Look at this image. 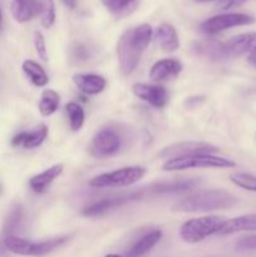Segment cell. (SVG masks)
Here are the masks:
<instances>
[{"instance_id":"obj_1","label":"cell","mask_w":256,"mask_h":257,"mask_svg":"<svg viewBox=\"0 0 256 257\" xmlns=\"http://www.w3.org/2000/svg\"><path fill=\"white\" fill-rule=\"evenodd\" d=\"M152 38L153 29L150 24H141L122 33L117 43V57L123 75L135 72Z\"/></svg>"},{"instance_id":"obj_2","label":"cell","mask_w":256,"mask_h":257,"mask_svg":"<svg viewBox=\"0 0 256 257\" xmlns=\"http://www.w3.org/2000/svg\"><path fill=\"white\" fill-rule=\"evenodd\" d=\"M237 203V198L225 190H201L190 193L172 206L173 212L195 213L228 210Z\"/></svg>"},{"instance_id":"obj_3","label":"cell","mask_w":256,"mask_h":257,"mask_svg":"<svg viewBox=\"0 0 256 257\" xmlns=\"http://www.w3.org/2000/svg\"><path fill=\"white\" fill-rule=\"evenodd\" d=\"M69 241V236H58L42 241H32L17 235L5 236L4 247L14 255L25 257H43L62 247Z\"/></svg>"},{"instance_id":"obj_4","label":"cell","mask_w":256,"mask_h":257,"mask_svg":"<svg viewBox=\"0 0 256 257\" xmlns=\"http://www.w3.org/2000/svg\"><path fill=\"white\" fill-rule=\"evenodd\" d=\"M226 220L227 218L216 215L191 218L180 227V237L187 243L201 242L210 236L218 235Z\"/></svg>"},{"instance_id":"obj_5","label":"cell","mask_w":256,"mask_h":257,"mask_svg":"<svg viewBox=\"0 0 256 257\" xmlns=\"http://www.w3.org/2000/svg\"><path fill=\"white\" fill-rule=\"evenodd\" d=\"M147 173V170L142 166H127L118 168L112 172L100 173L88 181V185L94 188H112L127 187L142 180Z\"/></svg>"},{"instance_id":"obj_6","label":"cell","mask_w":256,"mask_h":257,"mask_svg":"<svg viewBox=\"0 0 256 257\" xmlns=\"http://www.w3.org/2000/svg\"><path fill=\"white\" fill-rule=\"evenodd\" d=\"M236 163L232 160L218 157L215 155H195L186 157L171 158L162 165V170L167 172L185 171L192 168H233Z\"/></svg>"},{"instance_id":"obj_7","label":"cell","mask_w":256,"mask_h":257,"mask_svg":"<svg viewBox=\"0 0 256 257\" xmlns=\"http://www.w3.org/2000/svg\"><path fill=\"white\" fill-rule=\"evenodd\" d=\"M255 23V18L243 13H226L218 14L212 18H208L205 22L201 23L200 30L203 34L215 35L223 30L231 29L236 27H243Z\"/></svg>"},{"instance_id":"obj_8","label":"cell","mask_w":256,"mask_h":257,"mask_svg":"<svg viewBox=\"0 0 256 257\" xmlns=\"http://www.w3.org/2000/svg\"><path fill=\"white\" fill-rule=\"evenodd\" d=\"M122 147V138L112 128H103L98 131L89 146V152L98 160L112 157L117 155Z\"/></svg>"},{"instance_id":"obj_9","label":"cell","mask_w":256,"mask_h":257,"mask_svg":"<svg viewBox=\"0 0 256 257\" xmlns=\"http://www.w3.org/2000/svg\"><path fill=\"white\" fill-rule=\"evenodd\" d=\"M218 148L213 145L206 142H198V141H185V142L173 143L162 148L158 153V157L165 158L166 161L171 158L186 157V156L195 155H213L217 152Z\"/></svg>"},{"instance_id":"obj_10","label":"cell","mask_w":256,"mask_h":257,"mask_svg":"<svg viewBox=\"0 0 256 257\" xmlns=\"http://www.w3.org/2000/svg\"><path fill=\"white\" fill-rule=\"evenodd\" d=\"M132 90L138 99L148 103L155 108H165L168 103V93L162 85L136 83L132 87Z\"/></svg>"},{"instance_id":"obj_11","label":"cell","mask_w":256,"mask_h":257,"mask_svg":"<svg viewBox=\"0 0 256 257\" xmlns=\"http://www.w3.org/2000/svg\"><path fill=\"white\" fill-rule=\"evenodd\" d=\"M228 58L251 54L256 50V32L242 33L223 43Z\"/></svg>"},{"instance_id":"obj_12","label":"cell","mask_w":256,"mask_h":257,"mask_svg":"<svg viewBox=\"0 0 256 257\" xmlns=\"http://www.w3.org/2000/svg\"><path fill=\"white\" fill-rule=\"evenodd\" d=\"M183 69L182 63L175 58H166V59L157 60L151 67L150 79L153 82H166L172 80L181 74Z\"/></svg>"},{"instance_id":"obj_13","label":"cell","mask_w":256,"mask_h":257,"mask_svg":"<svg viewBox=\"0 0 256 257\" xmlns=\"http://www.w3.org/2000/svg\"><path fill=\"white\" fill-rule=\"evenodd\" d=\"M136 198H137L136 195L102 198V200L95 201V202H92L88 206H85L82 210V215L85 216V217H98V216H102L104 213L109 212L110 210H114V208L125 205L130 201L136 200Z\"/></svg>"},{"instance_id":"obj_14","label":"cell","mask_w":256,"mask_h":257,"mask_svg":"<svg viewBox=\"0 0 256 257\" xmlns=\"http://www.w3.org/2000/svg\"><path fill=\"white\" fill-rule=\"evenodd\" d=\"M153 39L162 52L173 53L180 48V38L175 27L162 23L153 30Z\"/></svg>"},{"instance_id":"obj_15","label":"cell","mask_w":256,"mask_h":257,"mask_svg":"<svg viewBox=\"0 0 256 257\" xmlns=\"http://www.w3.org/2000/svg\"><path fill=\"white\" fill-rule=\"evenodd\" d=\"M192 52L197 57L207 60H212V62L228 59L227 54H226L225 45H223L222 42H218V40H197V42L192 44Z\"/></svg>"},{"instance_id":"obj_16","label":"cell","mask_w":256,"mask_h":257,"mask_svg":"<svg viewBox=\"0 0 256 257\" xmlns=\"http://www.w3.org/2000/svg\"><path fill=\"white\" fill-rule=\"evenodd\" d=\"M73 83L82 93L87 95H97L105 89L107 80L104 77L94 73H78L73 75Z\"/></svg>"},{"instance_id":"obj_17","label":"cell","mask_w":256,"mask_h":257,"mask_svg":"<svg viewBox=\"0 0 256 257\" xmlns=\"http://www.w3.org/2000/svg\"><path fill=\"white\" fill-rule=\"evenodd\" d=\"M64 171V165L63 163H57V165L50 166L43 172L33 176L29 180V187L34 193L42 195L49 190L50 185L59 177Z\"/></svg>"},{"instance_id":"obj_18","label":"cell","mask_w":256,"mask_h":257,"mask_svg":"<svg viewBox=\"0 0 256 257\" xmlns=\"http://www.w3.org/2000/svg\"><path fill=\"white\" fill-rule=\"evenodd\" d=\"M48 137V127L39 124L30 132H20L12 140L13 147H23L25 150H34L40 147Z\"/></svg>"},{"instance_id":"obj_19","label":"cell","mask_w":256,"mask_h":257,"mask_svg":"<svg viewBox=\"0 0 256 257\" xmlns=\"http://www.w3.org/2000/svg\"><path fill=\"white\" fill-rule=\"evenodd\" d=\"M250 231H256V213H248V215L226 220L218 235L226 236L237 232H250Z\"/></svg>"},{"instance_id":"obj_20","label":"cell","mask_w":256,"mask_h":257,"mask_svg":"<svg viewBox=\"0 0 256 257\" xmlns=\"http://www.w3.org/2000/svg\"><path fill=\"white\" fill-rule=\"evenodd\" d=\"M200 183L198 180L193 178H181V180L160 181L151 186V191L155 193H177L193 190Z\"/></svg>"},{"instance_id":"obj_21","label":"cell","mask_w":256,"mask_h":257,"mask_svg":"<svg viewBox=\"0 0 256 257\" xmlns=\"http://www.w3.org/2000/svg\"><path fill=\"white\" fill-rule=\"evenodd\" d=\"M162 231L161 230H153L151 232L146 233L145 236L140 238L138 241H136L135 245L128 250L125 257H142L146 253L150 252L161 240H162Z\"/></svg>"},{"instance_id":"obj_22","label":"cell","mask_w":256,"mask_h":257,"mask_svg":"<svg viewBox=\"0 0 256 257\" xmlns=\"http://www.w3.org/2000/svg\"><path fill=\"white\" fill-rule=\"evenodd\" d=\"M10 12L13 18L19 23H27L37 15L34 0H12Z\"/></svg>"},{"instance_id":"obj_23","label":"cell","mask_w":256,"mask_h":257,"mask_svg":"<svg viewBox=\"0 0 256 257\" xmlns=\"http://www.w3.org/2000/svg\"><path fill=\"white\" fill-rule=\"evenodd\" d=\"M23 72L35 87H45L49 83V77L40 64L34 60L27 59L22 64Z\"/></svg>"},{"instance_id":"obj_24","label":"cell","mask_w":256,"mask_h":257,"mask_svg":"<svg viewBox=\"0 0 256 257\" xmlns=\"http://www.w3.org/2000/svg\"><path fill=\"white\" fill-rule=\"evenodd\" d=\"M59 100L60 97L55 90L53 89H44L42 95H40V100L38 103V108L43 117H49V115L54 114L59 108Z\"/></svg>"},{"instance_id":"obj_25","label":"cell","mask_w":256,"mask_h":257,"mask_svg":"<svg viewBox=\"0 0 256 257\" xmlns=\"http://www.w3.org/2000/svg\"><path fill=\"white\" fill-rule=\"evenodd\" d=\"M37 15L44 28L49 29L55 22V5L53 0H34Z\"/></svg>"},{"instance_id":"obj_26","label":"cell","mask_w":256,"mask_h":257,"mask_svg":"<svg viewBox=\"0 0 256 257\" xmlns=\"http://www.w3.org/2000/svg\"><path fill=\"white\" fill-rule=\"evenodd\" d=\"M104 7L109 10L112 15L123 18L130 15L136 9L138 0H102Z\"/></svg>"},{"instance_id":"obj_27","label":"cell","mask_w":256,"mask_h":257,"mask_svg":"<svg viewBox=\"0 0 256 257\" xmlns=\"http://www.w3.org/2000/svg\"><path fill=\"white\" fill-rule=\"evenodd\" d=\"M23 218H24V212L20 205H17L10 213L8 215L7 220L4 222V233L5 236H15V232L22 228L23 225Z\"/></svg>"},{"instance_id":"obj_28","label":"cell","mask_w":256,"mask_h":257,"mask_svg":"<svg viewBox=\"0 0 256 257\" xmlns=\"http://www.w3.org/2000/svg\"><path fill=\"white\" fill-rule=\"evenodd\" d=\"M65 112L68 114V119H69V125L70 130L77 132L84 124L85 114L84 109L82 108V105H79L75 102H69L65 105Z\"/></svg>"},{"instance_id":"obj_29","label":"cell","mask_w":256,"mask_h":257,"mask_svg":"<svg viewBox=\"0 0 256 257\" xmlns=\"http://www.w3.org/2000/svg\"><path fill=\"white\" fill-rule=\"evenodd\" d=\"M230 180L233 185L242 190L256 192V176L251 175V173L235 172L230 175Z\"/></svg>"},{"instance_id":"obj_30","label":"cell","mask_w":256,"mask_h":257,"mask_svg":"<svg viewBox=\"0 0 256 257\" xmlns=\"http://www.w3.org/2000/svg\"><path fill=\"white\" fill-rule=\"evenodd\" d=\"M34 47L35 50H37L38 57L42 60L47 62L48 60V49L47 44H45V38L44 35L40 32H35L34 34Z\"/></svg>"},{"instance_id":"obj_31","label":"cell","mask_w":256,"mask_h":257,"mask_svg":"<svg viewBox=\"0 0 256 257\" xmlns=\"http://www.w3.org/2000/svg\"><path fill=\"white\" fill-rule=\"evenodd\" d=\"M236 248L240 251L256 250V235H247L238 238L236 242Z\"/></svg>"},{"instance_id":"obj_32","label":"cell","mask_w":256,"mask_h":257,"mask_svg":"<svg viewBox=\"0 0 256 257\" xmlns=\"http://www.w3.org/2000/svg\"><path fill=\"white\" fill-rule=\"evenodd\" d=\"M247 0H221L217 4V9L221 10V12H227V10L235 9V8L241 7L243 5Z\"/></svg>"},{"instance_id":"obj_33","label":"cell","mask_w":256,"mask_h":257,"mask_svg":"<svg viewBox=\"0 0 256 257\" xmlns=\"http://www.w3.org/2000/svg\"><path fill=\"white\" fill-rule=\"evenodd\" d=\"M73 57L78 60H85L88 57H89V53H88V49L83 44L78 43L75 44V47L72 49Z\"/></svg>"},{"instance_id":"obj_34","label":"cell","mask_w":256,"mask_h":257,"mask_svg":"<svg viewBox=\"0 0 256 257\" xmlns=\"http://www.w3.org/2000/svg\"><path fill=\"white\" fill-rule=\"evenodd\" d=\"M63 4L65 5V7H68L69 9H74L75 7H77V0H62Z\"/></svg>"},{"instance_id":"obj_35","label":"cell","mask_w":256,"mask_h":257,"mask_svg":"<svg viewBox=\"0 0 256 257\" xmlns=\"http://www.w3.org/2000/svg\"><path fill=\"white\" fill-rule=\"evenodd\" d=\"M247 62L250 63L251 65H253V67H256V50L253 53H251V54H248Z\"/></svg>"},{"instance_id":"obj_36","label":"cell","mask_w":256,"mask_h":257,"mask_svg":"<svg viewBox=\"0 0 256 257\" xmlns=\"http://www.w3.org/2000/svg\"><path fill=\"white\" fill-rule=\"evenodd\" d=\"M104 257H123V256L115 255V253H109V255H107V256H104Z\"/></svg>"},{"instance_id":"obj_37","label":"cell","mask_w":256,"mask_h":257,"mask_svg":"<svg viewBox=\"0 0 256 257\" xmlns=\"http://www.w3.org/2000/svg\"><path fill=\"white\" fill-rule=\"evenodd\" d=\"M198 2H211V0H198Z\"/></svg>"},{"instance_id":"obj_38","label":"cell","mask_w":256,"mask_h":257,"mask_svg":"<svg viewBox=\"0 0 256 257\" xmlns=\"http://www.w3.org/2000/svg\"><path fill=\"white\" fill-rule=\"evenodd\" d=\"M0 22H2V10H0Z\"/></svg>"},{"instance_id":"obj_39","label":"cell","mask_w":256,"mask_h":257,"mask_svg":"<svg viewBox=\"0 0 256 257\" xmlns=\"http://www.w3.org/2000/svg\"><path fill=\"white\" fill-rule=\"evenodd\" d=\"M208 257H215V256H208Z\"/></svg>"},{"instance_id":"obj_40","label":"cell","mask_w":256,"mask_h":257,"mask_svg":"<svg viewBox=\"0 0 256 257\" xmlns=\"http://www.w3.org/2000/svg\"><path fill=\"white\" fill-rule=\"evenodd\" d=\"M0 191H2V188H0Z\"/></svg>"}]
</instances>
